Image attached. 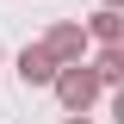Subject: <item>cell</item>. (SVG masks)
Segmentation results:
<instances>
[{"label":"cell","instance_id":"1","mask_svg":"<svg viewBox=\"0 0 124 124\" xmlns=\"http://www.w3.org/2000/svg\"><path fill=\"white\" fill-rule=\"evenodd\" d=\"M99 93H106V75H99V68H87V62H62V75H56V99H62L68 112H87Z\"/></svg>","mask_w":124,"mask_h":124},{"label":"cell","instance_id":"2","mask_svg":"<svg viewBox=\"0 0 124 124\" xmlns=\"http://www.w3.org/2000/svg\"><path fill=\"white\" fill-rule=\"evenodd\" d=\"M44 44L56 50V62H81L87 44H93V31H87V19H56V25L44 31Z\"/></svg>","mask_w":124,"mask_h":124},{"label":"cell","instance_id":"3","mask_svg":"<svg viewBox=\"0 0 124 124\" xmlns=\"http://www.w3.org/2000/svg\"><path fill=\"white\" fill-rule=\"evenodd\" d=\"M56 75H62V62H56L50 44H25L19 50V81L25 87H56Z\"/></svg>","mask_w":124,"mask_h":124},{"label":"cell","instance_id":"4","mask_svg":"<svg viewBox=\"0 0 124 124\" xmlns=\"http://www.w3.org/2000/svg\"><path fill=\"white\" fill-rule=\"evenodd\" d=\"M87 31H93V44H124V6H106L99 0V13L87 19Z\"/></svg>","mask_w":124,"mask_h":124},{"label":"cell","instance_id":"5","mask_svg":"<svg viewBox=\"0 0 124 124\" xmlns=\"http://www.w3.org/2000/svg\"><path fill=\"white\" fill-rule=\"evenodd\" d=\"M99 75H106V87H124V44H106L99 50V62H93Z\"/></svg>","mask_w":124,"mask_h":124},{"label":"cell","instance_id":"6","mask_svg":"<svg viewBox=\"0 0 124 124\" xmlns=\"http://www.w3.org/2000/svg\"><path fill=\"white\" fill-rule=\"evenodd\" d=\"M112 118L124 124V87H112Z\"/></svg>","mask_w":124,"mask_h":124},{"label":"cell","instance_id":"7","mask_svg":"<svg viewBox=\"0 0 124 124\" xmlns=\"http://www.w3.org/2000/svg\"><path fill=\"white\" fill-rule=\"evenodd\" d=\"M106 6H124V0H106Z\"/></svg>","mask_w":124,"mask_h":124}]
</instances>
